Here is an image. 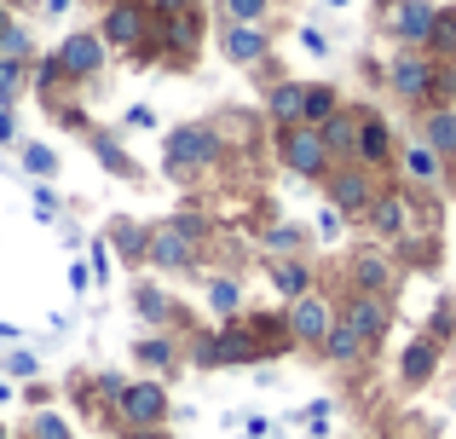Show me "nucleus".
<instances>
[{
	"label": "nucleus",
	"mask_w": 456,
	"mask_h": 439,
	"mask_svg": "<svg viewBox=\"0 0 456 439\" xmlns=\"http://www.w3.org/2000/svg\"><path fill=\"white\" fill-rule=\"evenodd\" d=\"M167 174L174 180H185V174H202V168H214V162L225 157V139L214 134L208 122H185V127H174L167 134Z\"/></svg>",
	"instance_id": "nucleus-1"
},
{
	"label": "nucleus",
	"mask_w": 456,
	"mask_h": 439,
	"mask_svg": "<svg viewBox=\"0 0 456 439\" xmlns=\"http://www.w3.org/2000/svg\"><path fill=\"white\" fill-rule=\"evenodd\" d=\"M197 243H202V220H191V215L162 220V225H151V237H145V260L156 272H191Z\"/></svg>",
	"instance_id": "nucleus-2"
},
{
	"label": "nucleus",
	"mask_w": 456,
	"mask_h": 439,
	"mask_svg": "<svg viewBox=\"0 0 456 439\" xmlns=\"http://www.w3.org/2000/svg\"><path fill=\"white\" fill-rule=\"evenodd\" d=\"M151 35V6L145 0H116V6H99V41L110 53H139Z\"/></svg>",
	"instance_id": "nucleus-3"
},
{
	"label": "nucleus",
	"mask_w": 456,
	"mask_h": 439,
	"mask_svg": "<svg viewBox=\"0 0 456 439\" xmlns=\"http://www.w3.org/2000/svg\"><path fill=\"white\" fill-rule=\"evenodd\" d=\"M278 162L289 174H301V180H323L330 174V150H323V134L306 122L295 127H278Z\"/></svg>",
	"instance_id": "nucleus-4"
},
{
	"label": "nucleus",
	"mask_w": 456,
	"mask_h": 439,
	"mask_svg": "<svg viewBox=\"0 0 456 439\" xmlns=\"http://www.w3.org/2000/svg\"><path fill=\"white\" fill-rule=\"evenodd\" d=\"M323 180H330V208H335L341 220L370 215V203H376V180H370V168H358V162H341V168H330Z\"/></svg>",
	"instance_id": "nucleus-5"
},
{
	"label": "nucleus",
	"mask_w": 456,
	"mask_h": 439,
	"mask_svg": "<svg viewBox=\"0 0 456 439\" xmlns=\"http://www.w3.org/2000/svg\"><path fill=\"white\" fill-rule=\"evenodd\" d=\"M58 69H64V81H93L104 69V58H110V46L99 41V29H76L58 41Z\"/></svg>",
	"instance_id": "nucleus-6"
},
{
	"label": "nucleus",
	"mask_w": 456,
	"mask_h": 439,
	"mask_svg": "<svg viewBox=\"0 0 456 439\" xmlns=\"http://www.w3.org/2000/svg\"><path fill=\"white\" fill-rule=\"evenodd\" d=\"M283 324H289V341H301V347H323V336H330L335 313H330V301H323L318 289H306L301 301H289Z\"/></svg>",
	"instance_id": "nucleus-7"
},
{
	"label": "nucleus",
	"mask_w": 456,
	"mask_h": 439,
	"mask_svg": "<svg viewBox=\"0 0 456 439\" xmlns=\"http://www.w3.org/2000/svg\"><path fill=\"white\" fill-rule=\"evenodd\" d=\"M116 417H122L127 428H162L167 422V387L162 382H127Z\"/></svg>",
	"instance_id": "nucleus-8"
},
{
	"label": "nucleus",
	"mask_w": 456,
	"mask_h": 439,
	"mask_svg": "<svg viewBox=\"0 0 456 439\" xmlns=\"http://www.w3.org/2000/svg\"><path fill=\"white\" fill-rule=\"evenodd\" d=\"M220 53L232 58L237 69H255V64H266V53H272V35H266V23H225V35H220Z\"/></svg>",
	"instance_id": "nucleus-9"
},
{
	"label": "nucleus",
	"mask_w": 456,
	"mask_h": 439,
	"mask_svg": "<svg viewBox=\"0 0 456 439\" xmlns=\"http://www.w3.org/2000/svg\"><path fill=\"white\" fill-rule=\"evenodd\" d=\"M341 324L370 347V341L387 336V301H381V295H353V301H346V318H341Z\"/></svg>",
	"instance_id": "nucleus-10"
},
{
	"label": "nucleus",
	"mask_w": 456,
	"mask_h": 439,
	"mask_svg": "<svg viewBox=\"0 0 456 439\" xmlns=\"http://www.w3.org/2000/svg\"><path fill=\"white\" fill-rule=\"evenodd\" d=\"M387 81H393L399 99H428V93H434V64H428L422 53H399L393 69H387Z\"/></svg>",
	"instance_id": "nucleus-11"
},
{
	"label": "nucleus",
	"mask_w": 456,
	"mask_h": 439,
	"mask_svg": "<svg viewBox=\"0 0 456 439\" xmlns=\"http://www.w3.org/2000/svg\"><path fill=\"white\" fill-rule=\"evenodd\" d=\"M353 162H358V168H381V162H393V134H387V122H381V116H358Z\"/></svg>",
	"instance_id": "nucleus-12"
},
{
	"label": "nucleus",
	"mask_w": 456,
	"mask_h": 439,
	"mask_svg": "<svg viewBox=\"0 0 456 439\" xmlns=\"http://www.w3.org/2000/svg\"><path fill=\"white\" fill-rule=\"evenodd\" d=\"M434 18H439V12L428 6V0H399V6H393V35H399L404 46H428Z\"/></svg>",
	"instance_id": "nucleus-13"
},
{
	"label": "nucleus",
	"mask_w": 456,
	"mask_h": 439,
	"mask_svg": "<svg viewBox=\"0 0 456 439\" xmlns=\"http://www.w3.org/2000/svg\"><path fill=\"white\" fill-rule=\"evenodd\" d=\"M370 225H376L381 237H404L411 232V203H404L399 191H376V203H370Z\"/></svg>",
	"instance_id": "nucleus-14"
},
{
	"label": "nucleus",
	"mask_w": 456,
	"mask_h": 439,
	"mask_svg": "<svg viewBox=\"0 0 456 439\" xmlns=\"http://www.w3.org/2000/svg\"><path fill=\"white\" fill-rule=\"evenodd\" d=\"M323 134V150H330V162H353V145H358V116L353 110H335L330 122L318 127Z\"/></svg>",
	"instance_id": "nucleus-15"
},
{
	"label": "nucleus",
	"mask_w": 456,
	"mask_h": 439,
	"mask_svg": "<svg viewBox=\"0 0 456 439\" xmlns=\"http://www.w3.org/2000/svg\"><path fill=\"white\" fill-rule=\"evenodd\" d=\"M301 104H306V81H278V87L266 93V116L278 127H295V122H301Z\"/></svg>",
	"instance_id": "nucleus-16"
},
{
	"label": "nucleus",
	"mask_w": 456,
	"mask_h": 439,
	"mask_svg": "<svg viewBox=\"0 0 456 439\" xmlns=\"http://www.w3.org/2000/svg\"><path fill=\"white\" fill-rule=\"evenodd\" d=\"M393 283V266L381 255H353V289L358 295H387Z\"/></svg>",
	"instance_id": "nucleus-17"
},
{
	"label": "nucleus",
	"mask_w": 456,
	"mask_h": 439,
	"mask_svg": "<svg viewBox=\"0 0 456 439\" xmlns=\"http://www.w3.org/2000/svg\"><path fill=\"white\" fill-rule=\"evenodd\" d=\"M272 283H278L283 301H301V295L312 289V266H306L301 255H289V260H278V266H272Z\"/></svg>",
	"instance_id": "nucleus-18"
},
{
	"label": "nucleus",
	"mask_w": 456,
	"mask_h": 439,
	"mask_svg": "<svg viewBox=\"0 0 456 439\" xmlns=\"http://www.w3.org/2000/svg\"><path fill=\"white\" fill-rule=\"evenodd\" d=\"M134 359L145 364V370H174V359H179V347L162 336V329H151V336H139L134 341Z\"/></svg>",
	"instance_id": "nucleus-19"
},
{
	"label": "nucleus",
	"mask_w": 456,
	"mask_h": 439,
	"mask_svg": "<svg viewBox=\"0 0 456 439\" xmlns=\"http://www.w3.org/2000/svg\"><path fill=\"white\" fill-rule=\"evenodd\" d=\"M422 145L439 150V157H456V110H434L422 122Z\"/></svg>",
	"instance_id": "nucleus-20"
},
{
	"label": "nucleus",
	"mask_w": 456,
	"mask_h": 439,
	"mask_svg": "<svg viewBox=\"0 0 456 439\" xmlns=\"http://www.w3.org/2000/svg\"><path fill=\"white\" fill-rule=\"evenodd\" d=\"M134 306H139V318H145V324H174V301H167V289H156V283H139L134 289Z\"/></svg>",
	"instance_id": "nucleus-21"
},
{
	"label": "nucleus",
	"mask_w": 456,
	"mask_h": 439,
	"mask_svg": "<svg viewBox=\"0 0 456 439\" xmlns=\"http://www.w3.org/2000/svg\"><path fill=\"white\" fill-rule=\"evenodd\" d=\"M341 110V99H335V87H323V81H306V104H301V122L306 127H323L330 116Z\"/></svg>",
	"instance_id": "nucleus-22"
},
{
	"label": "nucleus",
	"mask_w": 456,
	"mask_h": 439,
	"mask_svg": "<svg viewBox=\"0 0 456 439\" xmlns=\"http://www.w3.org/2000/svg\"><path fill=\"white\" fill-rule=\"evenodd\" d=\"M434 364H439V341H411V347H404V382H428V376H434Z\"/></svg>",
	"instance_id": "nucleus-23"
},
{
	"label": "nucleus",
	"mask_w": 456,
	"mask_h": 439,
	"mask_svg": "<svg viewBox=\"0 0 456 439\" xmlns=\"http://www.w3.org/2000/svg\"><path fill=\"white\" fill-rule=\"evenodd\" d=\"M93 157H99V162H104V168H110V174H116V180H134V174H139V162H134V157H127V150H122V145H116V139H104V134H93Z\"/></svg>",
	"instance_id": "nucleus-24"
},
{
	"label": "nucleus",
	"mask_w": 456,
	"mask_h": 439,
	"mask_svg": "<svg viewBox=\"0 0 456 439\" xmlns=\"http://www.w3.org/2000/svg\"><path fill=\"white\" fill-rule=\"evenodd\" d=\"M358 353H364V341H358L353 329H346L341 318H335V324H330V336H323V359H335V364H353Z\"/></svg>",
	"instance_id": "nucleus-25"
},
{
	"label": "nucleus",
	"mask_w": 456,
	"mask_h": 439,
	"mask_svg": "<svg viewBox=\"0 0 456 439\" xmlns=\"http://www.w3.org/2000/svg\"><path fill=\"white\" fill-rule=\"evenodd\" d=\"M404 174H411V180H422V185H434L439 174H445V157H439V150H428V145H411V150H404Z\"/></svg>",
	"instance_id": "nucleus-26"
},
{
	"label": "nucleus",
	"mask_w": 456,
	"mask_h": 439,
	"mask_svg": "<svg viewBox=\"0 0 456 439\" xmlns=\"http://www.w3.org/2000/svg\"><path fill=\"white\" fill-rule=\"evenodd\" d=\"M208 306L220 318H237V313H243V283H237V278H214L208 283Z\"/></svg>",
	"instance_id": "nucleus-27"
},
{
	"label": "nucleus",
	"mask_w": 456,
	"mask_h": 439,
	"mask_svg": "<svg viewBox=\"0 0 456 439\" xmlns=\"http://www.w3.org/2000/svg\"><path fill=\"white\" fill-rule=\"evenodd\" d=\"M145 237L151 232H145V225H134V220H116L110 225V243L122 248V260H145Z\"/></svg>",
	"instance_id": "nucleus-28"
},
{
	"label": "nucleus",
	"mask_w": 456,
	"mask_h": 439,
	"mask_svg": "<svg viewBox=\"0 0 456 439\" xmlns=\"http://www.w3.org/2000/svg\"><path fill=\"white\" fill-rule=\"evenodd\" d=\"M191 364H197V370H225V359H220V329L191 336Z\"/></svg>",
	"instance_id": "nucleus-29"
},
{
	"label": "nucleus",
	"mask_w": 456,
	"mask_h": 439,
	"mask_svg": "<svg viewBox=\"0 0 456 439\" xmlns=\"http://www.w3.org/2000/svg\"><path fill=\"white\" fill-rule=\"evenodd\" d=\"M266 248L278 260H289V255H301V248H306V232H301V225H272V232H266Z\"/></svg>",
	"instance_id": "nucleus-30"
},
{
	"label": "nucleus",
	"mask_w": 456,
	"mask_h": 439,
	"mask_svg": "<svg viewBox=\"0 0 456 439\" xmlns=\"http://www.w3.org/2000/svg\"><path fill=\"white\" fill-rule=\"evenodd\" d=\"M225 23H266L272 18V0H220Z\"/></svg>",
	"instance_id": "nucleus-31"
},
{
	"label": "nucleus",
	"mask_w": 456,
	"mask_h": 439,
	"mask_svg": "<svg viewBox=\"0 0 456 439\" xmlns=\"http://www.w3.org/2000/svg\"><path fill=\"white\" fill-rule=\"evenodd\" d=\"M428 46H434V53H456V12H439V18H434Z\"/></svg>",
	"instance_id": "nucleus-32"
},
{
	"label": "nucleus",
	"mask_w": 456,
	"mask_h": 439,
	"mask_svg": "<svg viewBox=\"0 0 456 439\" xmlns=\"http://www.w3.org/2000/svg\"><path fill=\"white\" fill-rule=\"evenodd\" d=\"M23 168H29L35 180H46V174H58V157H53V145H23Z\"/></svg>",
	"instance_id": "nucleus-33"
},
{
	"label": "nucleus",
	"mask_w": 456,
	"mask_h": 439,
	"mask_svg": "<svg viewBox=\"0 0 456 439\" xmlns=\"http://www.w3.org/2000/svg\"><path fill=\"white\" fill-rule=\"evenodd\" d=\"M0 58H35V41H29L23 23H12V29L0 35Z\"/></svg>",
	"instance_id": "nucleus-34"
},
{
	"label": "nucleus",
	"mask_w": 456,
	"mask_h": 439,
	"mask_svg": "<svg viewBox=\"0 0 456 439\" xmlns=\"http://www.w3.org/2000/svg\"><path fill=\"white\" fill-rule=\"evenodd\" d=\"M35 439H69V428L53 417V411H41V417H35Z\"/></svg>",
	"instance_id": "nucleus-35"
},
{
	"label": "nucleus",
	"mask_w": 456,
	"mask_h": 439,
	"mask_svg": "<svg viewBox=\"0 0 456 439\" xmlns=\"http://www.w3.org/2000/svg\"><path fill=\"white\" fill-rule=\"evenodd\" d=\"M93 272H99V278H110V237H99V243H93Z\"/></svg>",
	"instance_id": "nucleus-36"
},
{
	"label": "nucleus",
	"mask_w": 456,
	"mask_h": 439,
	"mask_svg": "<svg viewBox=\"0 0 456 439\" xmlns=\"http://www.w3.org/2000/svg\"><path fill=\"white\" fill-rule=\"evenodd\" d=\"M99 394H104V399H110V405H122V394H127V382H122V376H99Z\"/></svg>",
	"instance_id": "nucleus-37"
},
{
	"label": "nucleus",
	"mask_w": 456,
	"mask_h": 439,
	"mask_svg": "<svg viewBox=\"0 0 456 439\" xmlns=\"http://www.w3.org/2000/svg\"><path fill=\"white\" fill-rule=\"evenodd\" d=\"M35 215H41V220H53V215H58V197L46 191V185H41V191H35Z\"/></svg>",
	"instance_id": "nucleus-38"
},
{
	"label": "nucleus",
	"mask_w": 456,
	"mask_h": 439,
	"mask_svg": "<svg viewBox=\"0 0 456 439\" xmlns=\"http://www.w3.org/2000/svg\"><path fill=\"white\" fill-rule=\"evenodd\" d=\"M18 139V122H12V104H0V145H12Z\"/></svg>",
	"instance_id": "nucleus-39"
},
{
	"label": "nucleus",
	"mask_w": 456,
	"mask_h": 439,
	"mask_svg": "<svg viewBox=\"0 0 456 439\" xmlns=\"http://www.w3.org/2000/svg\"><path fill=\"white\" fill-rule=\"evenodd\" d=\"M6 370H12V376H35V359H29V353H12Z\"/></svg>",
	"instance_id": "nucleus-40"
},
{
	"label": "nucleus",
	"mask_w": 456,
	"mask_h": 439,
	"mask_svg": "<svg viewBox=\"0 0 456 439\" xmlns=\"http://www.w3.org/2000/svg\"><path fill=\"white\" fill-rule=\"evenodd\" d=\"M318 232L323 237H341V215H335V208H323V215H318Z\"/></svg>",
	"instance_id": "nucleus-41"
},
{
	"label": "nucleus",
	"mask_w": 456,
	"mask_h": 439,
	"mask_svg": "<svg viewBox=\"0 0 456 439\" xmlns=\"http://www.w3.org/2000/svg\"><path fill=\"white\" fill-rule=\"evenodd\" d=\"M301 46H306V53H318V58H323V53H330V41H323V35H318V29H301Z\"/></svg>",
	"instance_id": "nucleus-42"
},
{
	"label": "nucleus",
	"mask_w": 456,
	"mask_h": 439,
	"mask_svg": "<svg viewBox=\"0 0 456 439\" xmlns=\"http://www.w3.org/2000/svg\"><path fill=\"white\" fill-rule=\"evenodd\" d=\"M151 122H156V116L145 110V104H134V110H127V127H151Z\"/></svg>",
	"instance_id": "nucleus-43"
},
{
	"label": "nucleus",
	"mask_w": 456,
	"mask_h": 439,
	"mask_svg": "<svg viewBox=\"0 0 456 439\" xmlns=\"http://www.w3.org/2000/svg\"><path fill=\"white\" fill-rule=\"evenodd\" d=\"M12 23H18V18H12V0H0V35H6Z\"/></svg>",
	"instance_id": "nucleus-44"
},
{
	"label": "nucleus",
	"mask_w": 456,
	"mask_h": 439,
	"mask_svg": "<svg viewBox=\"0 0 456 439\" xmlns=\"http://www.w3.org/2000/svg\"><path fill=\"white\" fill-rule=\"evenodd\" d=\"M127 439H167L162 428H127Z\"/></svg>",
	"instance_id": "nucleus-45"
},
{
	"label": "nucleus",
	"mask_w": 456,
	"mask_h": 439,
	"mask_svg": "<svg viewBox=\"0 0 456 439\" xmlns=\"http://www.w3.org/2000/svg\"><path fill=\"white\" fill-rule=\"evenodd\" d=\"M41 6H46V12H69V0H41Z\"/></svg>",
	"instance_id": "nucleus-46"
},
{
	"label": "nucleus",
	"mask_w": 456,
	"mask_h": 439,
	"mask_svg": "<svg viewBox=\"0 0 456 439\" xmlns=\"http://www.w3.org/2000/svg\"><path fill=\"white\" fill-rule=\"evenodd\" d=\"M93 6H116V0H93Z\"/></svg>",
	"instance_id": "nucleus-47"
},
{
	"label": "nucleus",
	"mask_w": 456,
	"mask_h": 439,
	"mask_svg": "<svg viewBox=\"0 0 456 439\" xmlns=\"http://www.w3.org/2000/svg\"><path fill=\"white\" fill-rule=\"evenodd\" d=\"M330 6H346V0H330Z\"/></svg>",
	"instance_id": "nucleus-48"
},
{
	"label": "nucleus",
	"mask_w": 456,
	"mask_h": 439,
	"mask_svg": "<svg viewBox=\"0 0 456 439\" xmlns=\"http://www.w3.org/2000/svg\"><path fill=\"white\" fill-rule=\"evenodd\" d=\"M0 439H6V428H0Z\"/></svg>",
	"instance_id": "nucleus-49"
}]
</instances>
